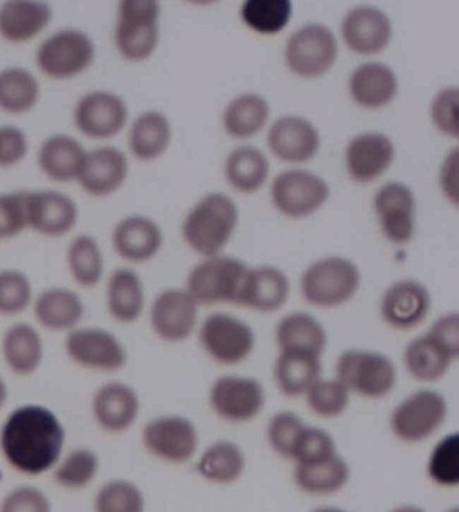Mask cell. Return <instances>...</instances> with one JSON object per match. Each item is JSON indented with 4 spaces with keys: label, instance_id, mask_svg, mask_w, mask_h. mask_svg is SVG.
<instances>
[{
    "label": "cell",
    "instance_id": "1",
    "mask_svg": "<svg viewBox=\"0 0 459 512\" xmlns=\"http://www.w3.org/2000/svg\"><path fill=\"white\" fill-rule=\"evenodd\" d=\"M64 422L48 406L15 407L0 428V453L14 471L25 476L52 472L65 452Z\"/></svg>",
    "mask_w": 459,
    "mask_h": 512
},
{
    "label": "cell",
    "instance_id": "2",
    "mask_svg": "<svg viewBox=\"0 0 459 512\" xmlns=\"http://www.w3.org/2000/svg\"><path fill=\"white\" fill-rule=\"evenodd\" d=\"M236 204L223 193L204 197L182 224L185 242L198 254L212 258L227 246L237 226Z\"/></svg>",
    "mask_w": 459,
    "mask_h": 512
},
{
    "label": "cell",
    "instance_id": "3",
    "mask_svg": "<svg viewBox=\"0 0 459 512\" xmlns=\"http://www.w3.org/2000/svg\"><path fill=\"white\" fill-rule=\"evenodd\" d=\"M161 5L155 0H122L116 11L114 44L128 62H143L159 44Z\"/></svg>",
    "mask_w": 459,
    "mask_h": 512
},
{
    "label": "cell",
    "instance_id": "4",
    "mask_svg": "<svg viewBox=\"0 0 459 512\" xmlns=\"http://www.w3.org/2000/svg\"><path fill=\"white\" fill-rule=\"evenodd\" d=\"M97 48L87 31L65 27L54 31L35 52V64L52 80H70L83 75L96 61Z\"/></svg>",
    "mask_w": 459,
    "mask_h": 512
},
{
    "label": "cell",
    "instance_id": "5",
    "mask_svg": "<svg viewBox=\"0 0 459 512\" xmlns=\"http://www.w3.org/2000/svg\"><path fill=\"white\" fill-rule=\"evenodd\" d=\"M336 379L350 394L365 399H383L394 391L398 370L390 356L371 349H346L338 356Z\"/></svg>",
    "mask_w": 459,
    "mask_h": 512
},
{
    "label": "cell",
    "instance_id": "6",
    "mask_svg": "<svg viewBox=\"0 0 459 512\" xmlns=\"http://www.w3.org/2000/svg\"><path fill=\"white\" fill-rule=\"evenodd\" d=\"M361 273L356 263L341 256H329L307 267L302 275V296L310 305L333 309L356 296Z\"/></svg>",
    "mask_w": 459,
    "mask_h": 512
},
{
    "label": "cell",
    "instance_id": "7",
    "mask_svg": "<svg viewBox=\"0 0 459 512\" xmlns=\"http://www.w3.org/2000/svg\"><path fill=\"white\" fill-rule=\"evenodd\" d=\"M64 352L75 366L97 374H116L130 360L123 340L110 329L97 325L83 324L66 333Z\"/></svg>",
    "mask_w": 459,
    "mask_h": 512
},
{
    "label": "cell",
    "instance_id": "8",
    "mask_svg": "<svg viewBox=\"0 0 459 512\" xmlns=\"http://www.w3.org/2000/svg\"><path fill=\"white\" fill-rule=\"evenodd\" d=\"M449 403L435 390H418L392 410L390 428L396 440L420 444L445 425Z\"/></svg>",
    "mask_w": 459,
    "mask_h": 512
},
{
    "label": "cell",
    "instance_id": "9",
    "mask_svg": "<svg viewBox=\"0 0 459 512\" xmlns=\"http://www.w3.org/2000/svg\"><path fill=\"white\" fill-rule=\"evenodd\" d=\"M140 442L155 459L181 465L196 456L200 436L197 426L185 415L162 414L143 425Z\"/></svg>",
    "mask_w": 459,
    "mask_h": 512
},
{
    "label": "cell",
    "instance_id": "10",
    "mask_svg": "<svg viewBox=\"0 0 459 512\" xmlns=\"http://www.w3.org/2000/svg\"><path fill=\"white\" fill-rule=\"evenodd\" d=\"M198 339L205 354L221 366H237L245 362L256 345L254 329L239 317L213 313L202 321Z\"/></svg>",
    "mask_w": 459,
    "mask_h": 512
},
{
    "label": "cell",
    "instance_id": "11",
    "mask_svg": "<svg viewBox=\"0 0 459 512\" xmlns=\"http://www.w3.org/2000/svg\"><path fill=\"white\" fill-rule=\"evenodd\" d=\"M247 270L240 259L212 256L190 271L185 290L198 305H236Z\"/></svg>",
    "mask_w": 459,
    "mask_h": 512
},
{
    "label": "cell",
    "instance_id": "12",
    "mask_svg": "<svg viewBox=\"0 0 459 512\" xmlns=\"http://www.w3.org/2000/svg\"><path fill=\"white\" fill-rule=\"evenodd\" d=\"M130 119L128 104L118 93L95 89L81 96L73 108V123L93 141L118 137Z\"/></svg>",
    "mask_w": 459,
    "mask_h": 512
},
{
    "label": "cell",
    "instance_id": "13",
    "mask_svg": "<svg viewBox=\"0 0 459 512\" xmlns=\"http://www.w3.org/2000/svg\"><path fill=\"white\" fill-rule=\"evenodd\" d=\"M209 405L220 420L245 424L262 413L266 391L263 384L251 376L224 375L210 387Z\"/></svg>",
    "mask_w": 459,
    "mask_h": 512
},
{
    "label": "cell",
    "instance_id": "14",
    "mask_svg": "<svg viewBox=\"0 0 459 512\" xmlns=\"http://www.w3.org/2000/svg\"><path fill=\"white\" fill-rule=\"evenodd\" d=\"M337 40L324 25L303 26L286 46V62L295 75L314 79L325 75L337 60Z\"/></svg>",
    "mask_w": 459,
    "mask_h": 512
},
{
    "label": "cell",
    "instance_id": "15",
    "mask_svg": "<svg viewBox=\"0 0 459 512\" xmlns=\"http://www.w3.org/2000/svg\"><path fill=\"white\" fill-rule=\"evenodd\" d=\"M89 407L97 428L108 434H123L138 422L142 399L132 384L114 379L97 387Z\"/></svg>",
    "mask_w": 459,
    "mask_h": 512
},
{
    "label": "cell",
    "instance_id": "16",
    "mask_svg": "<svg viewBox=\"0 0 459 512\" xmlns=\"http://www.w3.org/2000/svg\"><path fill=\"white\" fill-rule=\"evenodd\" d=\"M198 306L185 289L162 290L150 305L151 331L163 343H184L196 331Z\"/></svg>",
    "mask_w": 459,
    "mask_h": 512
},
{
    "label": "cell",
    "instance_id": "17",
    "mask_svg": "<svg viewBox=\"0 0 459 512\" xmlns=\"http://www.w3.org/2000/svg\"><path fill=\"white\" fill-rule=\"evenodd\" d=\"M29 230L45 238L57 239L75 230L80 219L76 201L60 190H27Z\"/></svg>",
    "mask_w": 459,
    "mask_h": 512
},
{
    "label": "cell",
    "instance_id": "18",
    "mask_svg": "<svg viewBox=\"0 0 459 512\" xmlns=\"http://www.w3.org/2000/svg\"><path fill=\"white\" fill-rule=\"evenodd\" d=\"M328 184L317 174L306 170H287L279 174L272 185V201L283 215L305 217L329 199Z\"/></svg>",
    "mask_w": 459,
    "mask_h": 512
},
{
    "label": "cell",
    "instance_id": "19",
    "mask_svg": "<svg viewBox=\"0 0 459 512\" xmlns=\"http://www.w3.org/2000/svg\"><path fill=\"white\" fill-rule=\"evenodd\" d=\"M128 174L127 154L115 146H100L87 151L76 182L87 195L104 199L123 188Z\"/></svg>",
    "mask_w": 459,
    "mask_h": 512
},
{
    "label": "cell",
    "instance_id": "20",
    "mask_svg": "<svg viewBox=\"0 0 459 512\" xmlns=\"http://www.w3.org/2000/svg\"><path fill=\"white\" fill-rule=\"evenodd\" d=\"M431 310L429 289L415 279H402L388 287L381 297L380 314L395 331H412L425 323Z\"/></svg>",
    "mask_w": 459,
    "mask_h": 512
},
{
    "label": "cell",
    "instance_id": "21",
    "mask_svg": "<svg viewBox=\"0 0 459 512\" xmlns=\"http://www.w3.org/2000/svg\"><path fill=\"white\" fill-rule=\"evenodd\" d=\"M31 310L41 331L66 335L83 325L87 306L76 290L49 286L35 294Z\"/></svg>",
    "mask_w": 459,
    "mask_h": 512
},
{
    "label": "cell",
    "instance_id": "22",
    "mask_svg": "<svg viewBox=\"0 0 459 512\" xmlns=\"http://www.w3.org/2000/svg\"><path fill=\"white\" fill-rule=\"evenodd\" d=\"M0 356L7 370L19 378L37 374L46 358L41 329L27 321H15L0 337Z\"/></svg>",
    "mask_w": 459,
    "mask_h": 512
},
{
    "label": "cell",
    "instance_id": "23",
    "mask_svg": "<svg viewBox=\"0 0 459 512\" xmlns=\"http://www.w3.org/2000/svg\"><path fill=\"white\" fill-rule=\"evenodd\" d=\"M116 255L124 262L142 265L153 261L163 246V232L157 221L143 215L123 217L111 236Z\"/></svg>",
    "mask_w": 459,
    "mask_h": 512
},
{
    "label": "cell",
    "instance_id": "24",
    "mask_svg": "<svg viewBox=\"0 0 459 512\" xmlns=\"http://www.w3.org/2000/svg\"><path fill=\"white\" fill-rule=\"evenodd\" d=\"M375 209L385 238L406 244L414 238L415 197L408 186L391 182L376 193Z\"/></svg>",
    "mask_w": 459,
    "mask_h": 512
},
{
    "label": "cell",
    "instance_id": "25",
    "mask_svg": "<svg viewBox=\"0 0 459 512\" xmlns=\"http://www.w3.org/2000/svg\"><path fill=\"white\" fill-rule=\"evenodd\" d=\"M290 279L274 266L248 269L241 282L236 305L260 313H274L289 301Z\"/></svg>",
    "mask_w": 459,
    "mask_h": 512
},
{
    "label": "cell",
    "instance_id": "26",
    "mask_svg": "<svg viewBox=\"0 0 459 512\" xmlns=\"http://www.w3.org/2000/svg\"><path fill=\"white\" fill-rule=\"evenodd\" d=\"M105 309L115 323L135 324L146 310V287L131 267H119L108 275L105 283Z\"/></svg>",
    "mask_w": 459,
    "mask_h": 512
},
{
    "label": "cell",
    "instance_id": "27",
    "mask_svg": "<svg viewBox=\"0 0 459 512\" xmlns=\"http://www.w3.org/2000/svg\"><path fill=\"white\" fill-rule=\"evenodd\" d=\"M53 19V7L44 0H7L0 5V38L13 45L41 36Z\"/></svg>",
    "mask_w": 459,
    "mask_h": 512
},
{
    "label": "cell",
    "instance_id": "28",
    "mask_svg": "<svg viewBox=\"0 0 459 512\" xmlns=\"http://www.w3.org/2000/svg\"><path fill=\"white\" fill-rule=\"evenodd\" d=\"M342 37L353 52L375 54L387 48L392 37L390 19L372 6L350 10L342 22Z\"/></svg>",
    "mask_w": 459,
    "mask_h": 512
},
{
    "label": "cell",
    "instance_id": "29",
    "mask_svg": "<svg viewBox=\"0 0 459 512\" xmlns=\"http://www.w3.org/2000/svg\"><path fill=\"white\" fill-rule=\"evenodd\" d=\"M395 158V146L384 134H361L346 149V168L357 182H371L387 172Z\"/></svg>",
    "mask_w": 459,
    "mask_h": 512
},
{
    "label": "cell",
    "instance_id": "30",
    "mask_svg": "<svg viewBox=\"0 0 459 512\" xmlns=\"http://www.w3.org/2000/svg\"><path fill=\"white\" fill-rule=\"evenodd\" d=\"M320 134L309 120L285 116L268 133L272 153L287 162H306L320 149Z\"/></svg>",
    "mask_w": 459,
    "mask_h": 512
},
{
    "label": "cell",
    "instance_id": "31",
    "mask_svg": "<svg viewBox=\"0 0 459 512\" xmlns=\"http://www.w3.org/2000/svg\"><path fill=\"white\" fill-rule=\"evenodd\" d=\"M87 151L83 143L72 135H50L38 149V168L44 176L54 182H75L79 178Z\"/></svg>",
    "mask_w": 459,
    "mask_h": 512
},
{
    "label": "cell",
    "instance_id": "32",
    "mask_svg": "<svg viewBox=\"0 0 459 512\" xmlns=\"http://www.w3.org/2000/svg\"><path fill=\"white\" fill-rule=\"evenodd\" d=\"M279 352H303L322 358L328 347V332L314 316L305 312L287 314L276 325Z\"/></svg>",
    "mask_w": 459,
    "mask_h": 512
},
{
    "label": "cell",
    "instance_id": "33",
    "mask_svg": "<svg viewBox=\"0 0 459 512\" xmlns=\"http://www.w3.org/2000/svg\"><path fill=\"white\" fill-rule=\"evenodd\" d=\"M457 360V356L427 332L412 339L403 352V363L408 374L425 383L441 380Z\"/></svg>",
    "mask_w": 459,
    "mask_h": 512
},
{
    "label": "cell",
    "instance_id": "34",
    "mask_svg": "<svg viewBox=\"0 0 459 512\" xmlns=\"http://www.w3.org/2000/svg\"><path fill=\"white\" fill-rule=\"evenodd\" d=\"M171 138L173 128L167 116L159 111H145L131 123L128 149L139 161H155L169 149Z\"/></svg>",
    "mask_w": 459,
    "mask_h": 512
},
{
    "label": "cell",
    "instance_id": "35",
    "mask_svg": "<svg viewBox=\"0 0 459 512\" xmlns=\"http://www.w3.org/2000/svg\"><path fill=\"white\" fill-rule=\"evenodd\" d=\"M350 95L360 106H387L398 93V77L387 65L367 62L353 72L349 83Z\"/></svg>",
    "mask_w": 459,
    "mask_h": 512
},
{
    "label": "cell",
    "instance_id": "36",
    "mask_svg": "<svg viewBox=\"0 0 459 512\" xmlns=\"http://www.w3.org/2000/svg\"><path fill=\"white\" fill-rule=\"evenodd\" d=\"M198 475L210 484L229 486L244 475L247 457L239 444L229 440L213 442L197 461Z\"/></svg>",
    "mask_w": 459,
    "mask_h": 512
},
{
    "label": "cell",
    "instance_id": "37",
    "mask_svg": "<svg viewBox=\"0 0 459 512\" xmlns=\"http://www.w3.org/2000/svg\"><path fill=\"white\" fill-rule=\"evenodd\" d=\"M350 476V465L340 453L318 463L295 465L293 473L295 486L313 496L337 494L348 486Z\"/></svg>",
    "mask_w": 459,
    "mask_h": 512
},
{
    "label": "cell",
    "instance_id": "38",
    "mask_svg": "<svg viewBox=\"0 0 459 512\" xmlns=\"http://www.w3.org/2000/svg\"><path fill=\"white\" fill-rule=\"evenodd\" d=\"M65 261L70 278L81 289H95L103 281L105 256L95 236L80 234L70 240Z\"/></svg>",
    "mask_w": 459,
    "mask_h": 512
},
{
    "label": "cell",
    "instance_id": "39",
    "mask_svg": "<svg viewBox=\"0 0 459 512\" xmlns=\"http://www.w3.org/2000/svg\"><path fill=\"white\" fill-rule=\"evenodd\" d=\"M321 359L303 352H279L274 379L280 393L289 398L303 397L321 378Z\"/></svg>",
    "mask_w": 459,
    "mask_h": 512
},
{
    "label": "cell",
    "instance_id": "40",
    "mask_svg": "<svg viewBox=\"0 0 459 512\" xmlns=\"http://www.w3.org/2000/svg\"><path fill=\"white\" fill-rule=\"evenodd\" d=\"M41 85L33 72L23 67L0 69V110L26 115L38 106Z\"/></svg>",
    "mask_w": 459,
    "mask_h": 512
},
{
    "label": "cell",
    "instance_id": "41",
    "mask_svg": "<svg viewBox=\"0 0 459 512\" xmlns=\"http://www.w3.org/2000/svg\"><path fill=\"white\" fill-rule=\"evenodd\" d=\"M100 455L91 446H75L62 453L53 468L54 483L68 491H81L99 476Z\"/></svg>",
    "mask_w": 459,
    "mask_h": 512
},
{
    "label": "cell",
    "instance_id": "42",
    "mask_svg": "<svg viewBox=\"0 0 459 512\" xmlns=\"http://www.w3.org/2000/svg\"><path fill=\"white\" fill-rule=\"evenodd\" d=\"M270 172V164L262 151L244 146L233 150L225 165L229 184L241 193H254L262 188Z\"/></svg>",
    "mask_w": 459,
    "mask_h": 512
},
{
    "label": "cell",
    "instance_id": "43",
    "mask_svg": "<svg viewBox=\"0 0 459 512\" xmlns=\"http://www.w3.org/2000/svg\"><path fill=\"white\" fill-rule=\"evenodd\" d=\"M270 107L262 96L245 93L232 100L224 112V127L233 138H250L267 123Z\"/></svg>",
    "mask_w": 459,
    "mask_h": 512
},
{
    "label": "cell",
    "instance_id": "44",
    "mask_svg": "<svg viewBox=\"0 0 459 512\" xmlns=\"http://www.w3.org/2000/svg\"><path fill=\"white\" fill-rule=\"evenodd\" d=\"M240 14L251 30L272 36L289 25L293 6L289 0H248L243 3Z\"/></svg>",
    "mask_w": 459,
    "mask_h": 512
},
{
    "label": "cell",
    "instance_id": "45",
    "mask_svg": "<svg viewBox=\"0 0 459 512\" xmlns=\"http://www.w3.org/2000/svg\"><path fill=\"white\" fill-rule=\"evenodd\" d=\"M95 512H145L146 498L142 488L132 480L111 479L96 492L93 499Z\"/></svg>",
    "mask_w": 459,
    "mask_h": 512
},
{
    "label": "cell",
    "instance_id": "46",
    "mask_svg": "<svg viewBox=\"0 0 459 512\" xmlns=\"http://www.w3.org/2000/svg\"><path fill=\"white\" fill-rule=\"evenodd\" d=\"M311 413L324 420H334L348 410L352 394L340 380L321 378L303 395Z\"/></svg>",
    "mask_w": 459,
    "mask_h": 512
},
{
    "label": "cell",
    "instance_id": "47",
    "mask_svg": "<svg viewBox=\"0 0 459 512\" xmlns=\"http://www.w3.org/2000/svg\"><path fill=\"white\" fill-rule=\"evenodd\" d=\"M35 293L33 282L25 271L0 270V316L18 317L31 309Z\"/></svg>",
    "mask_w": 459,
    "mask_h": 512
},
{
    "label": "cell",
    "instance_id": "48",
    "mask_svg": "<svg viewBox=\"0 0 459 512\" xmlns=\"http://www.w3.org/2000/svg\"><path fill=\"white\" fill-rule=\"evenodd\" d=\"M427 473L431 482L442 488L459 486V434H447L429 457Z\"/></svg>",
    "mask_w": 459,
    "mask_h": 512
},
{
    "label": "cell",
    "instance_id": "49",
    "mask_svg": "<svg viewBox=\"0 0 459 512\" xmlns=\"http://www.w3.org/2000/svg\"><path fill=\"white\" fill-rule=\"evenodd\" d=\"M338 455L336 440L332 434L318 426L307 425L298 437L291 461L295 465L313 464L318 461L332 459Z\"/></svg>",
    "mask_w": 459,
    "mask_h": 512
},
{
    "label": "cell",
    "instance_id": "50",
    "mask_svg": "<svg viewBox=\"0 0 459 512\" xmlns=\"http://www.w3.org/2000/svg\"><path fill=\"white\" fill-rule=\"evenodd\" d=\"M305 426L306 422L294 411H279L272 415L267 425L268 445L276 455L290 460L294 446Z\"/></svg>",
    "mask_w": 459,
    "mask_h": 512
},
{
    "label": "cell",
    "instance_id": "51",
    "mask_svg": "<svg viewBox=\"0 0 459 512\" xmlns=\"http://www.w3.org/2000/svg\"><path fill=\"white\" fill-rule=\"evenodd\" d=\"M29 230L27 189L0 193V240L17 238Z\"/></svg>",
    "mask_w": 459,
    "mask_h": 512
},
{
    "label": "cell",
    "instance_id": "52",
    "mask_svg": "<svg viewBox=\"0 0 459 512\" xmlns=\"http://www.w3.org/2000/svg\"><path fill=\"white\" fill-rule=\"evenodd\" d=\"M52 502L41 488L23 484L0 500V512H52Z\"/></svg>",
    "mask_w": 459,
    "mask_h": 512
},
{
    "label": "cell",
    "instance_id": "53",
    "mask_svg": "<svg viewBox=\"0 0 459 512\" xmlns=\"http://www.w3.org/2000/svg\"><path fill=\"white\" fill-rule=\"evenodd\" d=\"M29 138L22 128L5 124L0 126V168H14L29 154Z\"/></svg>",
    "mask_w": 459,
    "mask_h": 512
},
{
    "label": "cell",
    "instance_id": "54",
    "mask_svg": "<svg viewBox=\"0 0 459 512\" xmlns=\"http://www.w3.org/2000/svg\"><path fill=\"white\" fill-rule=\"evenodd\" d=\"M458 88L443 89L435 96L431 115L435 126L450 137H458Z\"/></svg>",
    "mask_w": 459,
    "mask_h": 512
},
{
    "label": "cell",
    "instance_id": "55",
    "mask_svg": "<svg viewBox=\"0 0 459 512\" xmlns=\"http://www.w3.org/2000/svg\"><path fill=\"white\" fill-rule=\"evenodd\" d=\"M427 333L459 358V314L457 312L443 314L434 321Z\"/></svg>",
    "mask_w": 459,
    "mask_h": 512
},
{
    "label": "cell",
    "instance_id": "56",
    "mask_svg": "<svg viewBox=\"0 0 459 512\" xmlns=\"http://www.w3.org/2000/svg\"><path fill=\"white\" fill-rule=\"evenodd\" d=\"M442 188L453 203H458V150L446 159L441 174Z\"/></svg>",
    "mask_w": 459,
    "mask_h": 512
},
{
    "label": "cell",
    "instance_id": "57",
    "mask_svg": "<svg viewBox=\"0 0 459 512\" xmlns=\"http://www.w3.org/2000/svg\"><path fill=\"white\" fill-rule=\"evenodd\" d=\"M9 398V384H7L6 379L0 375V413H2L3 409H5L7 402H9Z\"/></svg>",
    "mask_w": 459,
    "mask_h": 512
},
{
    "label": "cell",
    "instance_id": "58",
    "mask_svg": "<svg viewBox=\"0 0 459 512\" xmlns=\"http://www.w3.org/2000/svg\"><path fill=\"white\" fill-rule=\"evenodd\" d=\"M388 512H427L425 508L418 506V504H412V503H404L399 504V506H396L392 508V510Z\"/></svg>",
    "mask_w": 459,
    "mask_h": 512
},
{
    "label": "cell",
    "instance_id": "59",
    "mask_svg": "<svg viewBox=\"0 0 459 512\" xmlns=\"http://www.w3.org/2000/svg\"><path fill=\"white\" fill-rule=\"evenodd\" d=\"M311 512H349L344 510V508L336 507V506H322L314 508Z\"/></svg>",
    "mask_w": 459,
    "mask_h": 512
},
{
    "label": "cell",
    "instance_id": "60",
    "mask_svg": "<svg viewBox=\"0 0 459 512\" xmlns=\"http://www.w3.org/2000/svg\"><path fill=\"white\" fill-rule=\"evenodd\" d=\"M443 512H459V507L458 506L450 507V508H447V510L443 511Z\"/></svg>",
    "mask_w": 459,
    "mask_h": 512
}]
</instances>
